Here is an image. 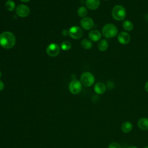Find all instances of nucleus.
Returning a JSON list of instances; mask_svg holds the SVG:
<instances>
[{
  "instance_id": "9d476101",
  "label": "nucleus",
  "mask_w": 148,
  "mask_h": 148,
  "mask_svg": "<svg viewBox=\"0 0 148 148\" xmlns=\"http://www.w3.org/2000/svg\"><path fill=\"white\" fill-rule=\"evenodd\" d=\"M117 40L120 44L127 45L130 42L131 36L127 32L122 31L117 35Z\"/></svg>"
},
{
  "instance_id": "6e6552de",
  "label": "nucleus",
  "mask_w": 148,
  "mask_h": 148,
  "mask_svg": "<svg viewBox=\"0 0 148 148\" xmlns=\"http://www.w3.org/2000/svg\"><path fill=\"white\" fill-rule=\"evenodd\" d=\"M16 13L19 17H25L29 15L30 10L28 6L24 4H20L16 7Z\"/></svg>"
},
{
  "instance_id": "4468645a",
  "label": "nucleus",
  "mask_w": 148,
  "mask_h": 148,
  "mask_svg": "<svg viewBox=\"0 0 148 148\" xmlns=\"http://www.w3.org/2000/svg\"><path fill=\"white\" fill-rule=\"evenodd\" d=\"M94 90V91L97 94H102L105 92V91L106 90V85L103 83L98 82L95 84Z\"/></svg>"
},
{
  "instance_id": "393cba45",
  "label": "nucleus",
  "mask_w": 148,
  "mask_h": 148,
  "mask_svg": "<svg viewBox=\"0 0 148 148\" xmlns=\"http://www.w3.org/2000/svg\"><path fill=\"white\" fill-rule=\"evenodd\" d=\"M62 35L64 36H65V35H66L68 34V31H67L66 29H64L62 31Z\"/></svg>"
},
{
  "instance_id": "f03ea898",
  "label": "nucleus",
  "mask_w": 148,
  "mask_h": 148,
  "mask_svg": "<svg viewBox=\"0 0 148 148\" xmlns=\"http://www.w3.org/2000/svg\"><path fill=\"white\" fill-rule=\"evenodd\" d=\"M118 33L117 27L112 23H108L103 25L102 29V34L106 38H112L116 36Z\"/></svg>"
},
{
  "instance_id": "5701e85b",
  "label": "nucleus",
  "mask_w": 148,
  "mask_h": 148,
  "mask_svg": "<svg viewBox=\"0 0 148 148\" xmlns=\"http://www.w3.org/2000/svg\"><path fill=\"white\" fill-rule=\"evenodd\" d=\"M4 87H5V85H4L3 82L2 81L0 80V91L3 90L4 88Z\"/></svg>"
},
{
  "instance_id": "6ab92c4d",
  "label": "nucleus",
  "mask_w": 148,
  "mask_h": 148,
  "mask_svg": "<svg viewBox=\"0 0 148 148\" xmlns=\"http://www.w3.org/2000/svg\"><path fill=\"white\" fill-rule=\"evenodd\" d=\"M87 12H88V11H87V8L83 6L79 7L77 11L78 16L79 17H83V18L86 16V15L87 14Z\"/></svg>"
},
{
  "instance_id": "bb28decb",
  "label": "nucleus",
  "mask_w": 148,
  "mask_h": 148,
  "mask_svg": "<svg viewBox=\"0 0 148 148\" xmlns=\"http://www.w3.org/2000/svg\"><path fill=\"white\" fill-rule=\"evenodd\" d=\"M21 1H22V2H29L30 0H20Z\"/></svg>"
},
{
  "instance_id": "c756f323",
  "label": "nucleus",
  "mask_w": 148,
  "mask_h": 148,
  "mask_svg": "<svg viewBox=\"0 0 148 148\" xmlns=\"http://www.w3.org/2000/svg\"><path fill=\"white\" fill-rule=\"evenodd\" d=\"M105 1H108V0H105Z\"/></svg>"
},
{
  "instance_id": "20e7f679",
  "label": "nucleus",
  "mask_w": 148,
  "mask_h": 148,
  "mask_svg": "<svg viewBox=\"0 0 148 148\" xmlns=\"http://www.w3.org/2000/svg\"><path fill=\"white\" fill-rule=\"evenodd\" d=\"M94 82L95 77L91 73L89 72H85L82 74L80 77V82L83 86L90 87L94 83Z\"/></svg>"
},
{
  "instance_id": "dca6fc26",
  "label": "nucleus",
  "mask_w": 148,
  "mask_h": 148,
  "mask_svg": "<svg viewBox=\"0 0 148 148\" xmlns=\"http://www.w3.org/2000/svg\"><path fill=\"white\" fill-rule=\"evenodd\" d=\"M109 46L108 42L106 39H101L98 43V49L101 51H106Z\"/></svg>"
},
{
  "instance_id": "f257e3e1",
  "label": "nucleus",
  "mask_w": 148,
  "mask_h": 148,
  "mask_svg": "<svg viewBox=\"0 0 148 148\" xmlns=\"http://www.w3.org/2000/svg\"><path fill=\"white\" fill-rule=\"evenodd\" d=\"M15 43L16 37L13 33L5 31L0 34V46L3 48L9 49L13 47Z\"/></svg>"
},
{
  "instance_id": "39448f33",
  "label": "nucleus",
  "mask_w": 148,
  "mask_h": 148,
  "mask_svg": "<svg viewBox=\"0 0 148 148\" xmlns=\"http://www.w3.org/2000/svg\"><path fill=\"white\" fill-rule=\"evenodd\" d=\"M82 88V83L80 81L77 79H73L69 84V90L73 94H79Z\"/></svg>"
},
{
  "instance_id": "cd10ccee",
  "label": "nucleus",
  "mask_w": 148,
  "mask_h": 148,
  "mask_svg": "<svg viewBox=\"0 0 148 148\" xmlns=\"http://www.w3.org/2000/svg\"><path fill=\"white\" fill-rule=\"evenodd\" d=\"M1 75H2V74H1V71H0V78L1 77Z\"/></svg>"
},
{
  "instance_id": "aec40b11",
  "label": "nucleus",
  "mask_w": 148,
  "mask_h": 148,
  "mask_svg": "<svg viewBox=\"0 0 148 148\" xmlns=\"http://www.w3.org/2000/svg\"><path fill=\"white\" fill-rule=\"evenodd\" d=\"M5 7L8 10L12 12L14 10V9L16 8V5L13 1L8 0L5 3Z\"/></svg>"
},
{
  "instance_id": "9b49d317",
  "label": "nucleus",
  "mask_w": 148,
  "mask_h": 148,
  "mask_svg": "<svg viewBox=\"0 0 148 148\" xmlns=\"http://www.w3.org/2000/svg\"><path fill=\"white\" fill-rule=\"evenodd\" d=\"M88 38L90 40L93 42L99 41L102 38V34L98 30H92L88 34Z\"/></svg>"
},
{
  "instance_id": "7ed1b4c3",
  "label": "nucleus",
  "mask_w": 148,
  "mask_h": 148,
  "mask_svg": "<svg viewBox=\"0 0 148 148\" xmlns=\"http://www.w3.org/2000/svg\"><path fill=\"white\" fill-rule=\"evenodd\" d=\"M126 10L120 5H115L112 10V16L117 21L123 20L126 17Z\"/></svg>"
},
{
  "instance_id": "c85d7f7f",
  "label": "nucleus",
  "mask_w": 148,
  "mask_h": 148,
  "mask_svg": "<svg viewBox=\"0 0 148 148\" xmlns=\"http://www.w3.org/2000/svg\"><path fill=\"white\" fill-rule=\"evenodd\" d=\"M145 148H148V146H146V147H145Z\"/></svg>"
},
{
  "instance_id": "2eb2a0df",
  "label": "nucleus",
  "mask_w": 148,
  "mask_h": 148,
  "mask_svg": "<svg viewBox=\"0 0 148 148\" xmlns=\"http://www.w3.org/2000/svg\"><path fill=\"white\" fill-rule=\"evenodd\" d=\"M133 125L129 121H125L121 125V131L125 134H128L132 130Z\"/></svg>"
},
{
  "instance_id": "4be33fe9",
  "label": "nucleus",
  "mask_w": 148,
  "mask_h": 148,
  "mask_svg": "<svg viewBox=\"0 0 148 148\" xmlns=\"http://www.w3.org/2000/svg\"><path fill=\"white\" fill-rule=\"evenodd\" d=\"M108 148H122L120 143L116 142H113L109 143L108 145Z\"/></svg>"
},
{
  "instance_id": "f8f14e48",
  "label": "nucleus",
  "mask_w": 148,
  "mask_h": 148,
  "mask_svg": "<svg viewBox=\"0 0 148 148\" xmlns=\"http://www.w3.org/2000/svg\"><path fill=\"white\" fill-rule=\"evenodd\" d=\"M137 125L142 131L148 130V118L142 117L138 120Z\"/></svg>"
},
{
  "instance_id": "1a4fd4ad",
  "label": "nucleus",
  "mask_w": 148,
  "mask_h": 148,
  "mask_svg": "<svg viewBox=\"0 0 148 148\" xmlns=\"http://www.w3.org/2000/svg\"><path fill=\"white\" fill-rule=\"evenodd\" d=\"M81 27L85 30H90L94 27L93 20L90 17H84L80 21Z\"/></svg>"
},
{
  "instance_id": "ddd939ff",
  "label": "nucleus",
  "mask_w": 148,
  "mask_h": 148,
  "mask_svg": "<svg viewBox=\"0 0 148 148\" xmlns=\"http://www.w3.org/2000/svg\"><path fill=\"white\" fill-rule=\"evenodd\" d=\"M86 5L88 9L90 10H95L100 5V0H86Z\"/></svg>"
},
{
  "instance_id": "a878e982",
  "label": "nucleus",
  "mask_w": 148,
  "mask_h": 148,
  "mask_svg": "<svg viewBox=\"0 0 148 148\" xmlns=\"http://www.w3.org/2000/svg\"><path fill=\"white\" fill-rule=\"evenodd\" d=\"M127 148H138V147L136 146H131L128 147Z\"/></svg>"
},
{
  "instance_id": "a211bd4d",
  "label": "nucleus",
  "mask_w": 148,
  "mask_h": 148,
  "mask_svg": "<svg viewBox=\"0 0 148 148\" xmlns=\"http://www.w3.org/2000/svg\"><path fill=\"white\" fill-rule=\"evenodd\" d=\"M81 46L84 49H90L92 47V43L91 40L88 39H84L81 42Z\"/></svg>"
},
{
  "instance_id": "412c9836",
  "label": "nucleus",
  "mask_w": 148,
  "mask_h": 148,
  "mask_svg": "<svg viewBox=\"0 0 148 148\" xmlns=\"http://www.w3.org/2000/svg\"><path fill=\"white\" fill-rule=\"evenodd\" d=\"M72 45L69 41L62 42L61 44V49L64 51H68L71 49Z\"/></svg>"
},
{
  "instance_id": "b1692460",
  "label": "nucleus",
  "mask_w": 148,
  "mask_h": 148,
  "mask_svg": "<svg viewBox=\"0 0 148 148\" xmlns=\"http://www.w3.org/2000/svg\"><path fill=\"white\" fill-rule=\"evenodd\" d=\"M145 89L146 91L148 92V81L146 83V84L145 85Z\"/></svg>"
},
{
  "instance_id": "f3484780",
  "label": "nucleus",
  "mask_w": 148,
  "mask_h": 148,
  "mask_svg": "<svg viewBox=\"0 0 148 148\" xmlns=\"http://www.w3.org/2000/svg\"><path fill=\"white\" fill-rule=\"evenodd\" d=\"M123 27L127 31H131L134 28V25L130 20H124L123 22Z\"/></svg>"
},
{
  "instance_id": "423d86ee",
  "label": "nucleus",
  "mask_w": 148,
  "mask_h": 148,
  "mask_svg": "<svg viewBox=\"0 0 148 148\" xmlns=\"http://www.w3.org/2000/svg\"><path fill=\"white\" fill-rule=\"evenodd\" d=\"M68 34L71 38L74 39H79L83 35V30L77 26H73L68 30Z\"/></svg>"
},
{
  "instance_id": "0eeeda50",
  "label": "nucleus",
  "mask_w": 148,
  "mask_h": 148,
  "mask_svg": "<svg viewBox=\"0 0 148 148\" xmlns=\"http://www.w3.org/2000/svg\"><path fill=\"white\" fill-rule=\"evenodd\" d=\"M60 52L59 46L55 43H50L46 48V53L50 57H56Z\"/></svg>"
}]
</instances>
